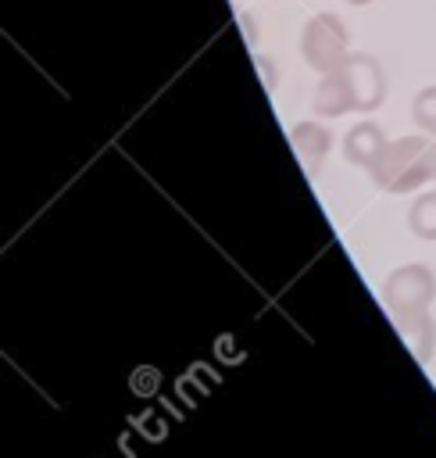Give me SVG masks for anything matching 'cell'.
<instances>
[{"label": "cell", "instance_id": "9", "mask_svg": "<svg viewBox=\"0 0 436 458\" xmlns=\"http://www.w3.org/2000/svg\"><path fill=\"white\" fill-rule=\"evenodd\" d=\"M407 222H411V233H415V236L436 240V190H432V193H422V197L411 204Z\"/></svg>", "mask_w": 436, "mask_h": 458}, {"label": "cell", "instance_id": "10", "mask_svg": "<svg viewBox=\"0 0 436 458\" xmlns=\"http://www.w3.org/2000/svg\"><path fill=\"white\" fill-rule=\"evenodd\" d=\"M411 118H415V125H418V129L436 132V86H429V89H422V93L415 97Z\"/></svg>", "mask_w": 436, "mask_h": 458}, {"label": "cell", "instance_id": "2", "mask_svg": "<svg viewBox=\"0 0 436 458\" xmlns=\"http://www.w3.org/2000/svg\"><path fill=\"white\" fill-rule=\"evenodd\" d=\"M300 50H304V61L314 68V72H336L343 61H347V29L336 14H314L307 25H304V36H300Z\"/></svg>", "mask_w": 436, "mask_h": 458}, {"label": "cell", "instance_id": "12", "mask_svg": "<svg viewBox=\"0 0 436 458\" xmlns=\"http://www.w3.org/2000/svg\"><path fill=\"white\" fill-rule=\"evenodd\" d=\"M432 154H436V143H432Z\"/></svg>", "mask_w": 436, "mask_h": 458}, {"label": "cell", "instance_id": "11", "mask_svg": "<svg viewBox=\"0 0 436 458\" xmlns=\"http://www.w3.org/2000/svg\"><path fill=\"white\" fill-rule=\"evenodd\" d=\"M347 4H354V7H361V4H368V0H347Z\"/></svg>", "mask_w": 436, "mask_h": 458}, {"label": "cell", "instance_id": "6", "mask_svg": "<svg viewBox=\"0 0 436 458\" xmlns=\"http://www.w3.org/2000/svg\"><path fill=\"white\" fill-rule=\"evenodd\" d=\"M289 143H293V150H297V157L304 161V168L307 172H318L322 168V161H325V154H329V129H322L318 122H297L293 125V132H289Z\"/></svg>", "mask_w": 436, "mask_h": 458}, {"label": "cell", "instance_id": "8", "mask_svg": "<svg viewBox=\"0 0 436 458\" xmlns=\"http://www.w3.org/2000/svg\"><path fill=\"white\" fill-rule=\"evenodd\" d=\"M314 111L322 114V118H336V114H343V111H354V104H350V89H347V82H343V75H340V68L336 72H325L322 79H318V86H314Z\"/></svg>", "mask_w": 436, "mask_h": 458}, {"label": "cell", "instance_id": "1", "mask_svg": "<svg viewBox=\"0 0 436 458\" xmlns=\"http://www.w3.org/2000/svg\"><path fill=\"white\" fill-rule=\"evenodd\" d=\"M372 179L386 193H407L425 186L436 175V154L425 136H400L382 147V154L372 161Z\"/></svg>", "mask_w": 436, "mask_h": 458}, {"label": "cell", "instance_id": "7", "mask_svg": "<svg viewBox=\"0 0 436 458\" xmlns=\"http://www.w3.org/2000/svg\"><path fill=\"white\" fill-rule=\"evenodd\" d=\"M386 143H390V140L382 136V129H379L375 122H357V125L343 136V154H347L350 165H365V168H372V161L382 154Z\"/></svg>", "mask_w": 436, "mask_h": 458}, {"label": "cell", "instance_id": "3", "mask_svg": "<svg viewBox=\"0 0 436 458\" xmlns=\"http://www.w3.org/2000/svg\"><path fill=\"white\" fill-rule=\"evenodd\" d=\"M432 297H436V276L425 265H400L382 283V301H386L390 315L425 311Z\"/></svg>", "mask_w": 436, "mask_h": 458}, {"label": "cell", "instance_id": "4", "mask_svg": "<svg viewBox=\"0 0 436 458\" xmlns=\"http://www.w3.org/2000/svg\"><path fill=\"white\" fill-rule=\"evenodd\" d=\"M340 75L350 89V104L354 111H372L382 104V93H386V79H382V68L375 57L368 54H347V61L340 64Z\"/></svg>", "mask_w": 436, "mask_h": 458}, {"label": "cell", "instance_id": "5", "mask_svg": "<svg viewBox=\"0 0 436 458\" xmlns=\"http://www.w3.org/2000/svg\"><path fill=\"white\" fill-rule=\"evenodd\" d=\"M393 326L404 340V347L418 358V361H429L432 358V347H436V326L425 311H407V315H393Z\"/></svg>", "mask_w": 436, "mask_h": 458}, {"label": "cell", "instance_id": "13", "mask_svg": "<svg viewBox=\"0 0 436 458\" xmlns=\"http://www.w3.org/2000/svg\"><path fill=\"white\" fill-rule=\"evenodd\" d=\"M432 182H436V175H432Z\"/></svg>", "mask_w": 436, "mask_h": 458}]
</instances>
